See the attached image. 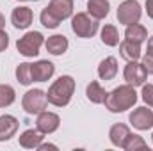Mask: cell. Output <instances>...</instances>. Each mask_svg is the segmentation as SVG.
Instances as JSON below:
<instances>
[{"mask_svg":"<svg viewBox=\"0 0 153 151\" xmlns=\"http://www.w3.org/2000/svg\"><path fill=\"white\" fill-rule=\"evenodd\" d=\"M137 93H135V87L125 84V85H119L112 89L111 93H107V98H105V109L112 114H119L125 112L128 109H132L135 103H137Z\"/></svg>","mask_w":153,"mask_h":151,"instance_id":"1","label":"cell"},{"mask_svg":"<svg viewBox=\"0 0 153 151\" xmlns=\"http://www.w3.org/2000/svg\"><path fill=\"white\" fill-rule=\"evenodd\" d=\"M73 93H75V80H73V76L70 75L59 76L48 87V93H46L48 103H52L55 107H66L71 101Z\"/></svg>","mask_w":153,"mask_h":151,"instance_id":"2","label":"cell"},{"mask_svg":"<svg viewBox=\"0 0 153 151\" xmlns=\"http://www.w3.org/2000/svg\"><path fill=\"white\" fill-rule=\"evenodd\" d=\"M71 30L78 38L89 39L98 32V20H94L87 13H76L75 16H71Z\"/></svg>","mask_w":153,"mask_h":151,"instance_id":"3","label":"cell"},{"mask_svg":"<svg viewBox=\"0 0 153 151\" xmlns=\"http://www.w3.org/2000/svg\"><path fill=\"white\" fill-rule=\"evenodd\" d=\"M43 44H45V38L38 30L27 32L23 38H20L16 41V48L23 57H36Z\"/></svg>","mask_w":153,"mask_h":151,"instance_id":"4","label":"cell"},{"mask_svg":"<svg viewBox=\"0 0 153 151\" xmlns=\"http://www.w3.org/2000/svg\"><path fill=\"white\" fill-rule=\"evenodd\" d=\"M22 107L27 114H36L43 112L46 107H48V96L45 91L41 89H30L23 94V100H22Z\"/></svg>","mask_w":153,"mask_h":151,"instance_id":"5","label":"cell"},{"mask_svg":"<svg viewBox=\"0 0 153 151\" xmlns=\"http://www.w3.org/2000/svg\"><path fill=\"white\" fill-rule=\"evenodd\" d=\"M116 16H117V21L123 23V25L139 23V21H141V16H143L141 4H139L137 0H125V2L119 4Z\"/></svg>","mask_w":153,"mask_h":151,"instance_id":"6","label":"cell"},{"mask_svg":"<svg viewBox=\"0 0 153 151\" xmlns=\"http://www.w3.org/2000/svg\"><path fill=\"white\" fill-rule=\"evenodd\" d=\"M123 78L128 85L132 87H139L146 82L148 78V71L144 70V66L137 61H128V64L125 66V71H123Z\"/></svg>","mask_w":153,"mask_h":151,"instance_id":"7","label":"cell"},{"mask_svg":"<svg viewBox=\"0 0 153 151\" xmlns=\"http://www.w3.org/2000/svg\"><path fill=\"white\" fill-rule=\"evenodd\" d=\"M128 121H130V124L135 130H141V132L152 130L153 128V110L148 109V107H137V109H134V112H130Z\"/></svg>","mask_w":153,"mask_h":151,"instance_id":"8","label":"cell"},{"mask_svg":"<svg viewBox=\"0 0 153 151\" xmlns=\"http://www.w3.org/2000/svg\"><path fill=\"white\" fill-rule=\"evenodd\" d=\"M61 126V117L55 112H48V110H43L38 114V119H36V128L39 132H43L45 135L46 133H53L57 132Z\"/></svg>","mask_w":153,"mask_h":151,"instance_id":"9","label":"cell"},{"mask_svg":"<svg viewBox=\"0 0 153 151\" xmlns=\"http://www.w3.org/2000/svg\"><path fill=\"white\" fill-rule=\"evenodd\" d=\"M34 20V13L30 7L27 5H20V7H14L13 13H11V23L14 29H20V30H25L30 27Z\"/></svg>","mask_w":153,"mask_h":151,"instance_id":"10","label":"cell"},{"mask_svg":"<svg viewBox=\"0 0 153 151\" xmlns=\"http://www.w3.org/2000/svg\"><path fill=\"white\" fill-rule=\"evenodd\" d=\"M18 119L14 115H0V142H5L9 139H13L18 132Z\"/></svg>","mask_w":153,"mask_h":151,"instance_id":"11","label":"cell"},{"mask_svg":"<svg viewBox=\"0 0 153 151\" xmlns=\"http://www.w3.org/2000/svg\"><path fill=\"white\" fill-rule=\"evenodd\" d=\"M43 137H45V133L39 132L38 128H29L20 135L18 142L25 150H38V146L43 142Z\"/></svg>","mask_w":153,"mask_h":151,"instance_id":"12","label":"cell"},{"mask_svg":"<svg viewBox=\"0 0 153 151\" xmlns=\"http://www.w3.org/2000/svg\"><path fill=\"white\" fill-rule=\"evenodd\" d=\"M55 73V66L50 61H38L32 64V78L34 82H46Z\"/></svg>","mask_w":153,"mask_h":151,"instance_id":"13","label":"cell"},{"mask_svg":"<svg viewBox=\"0 0 153 151\" xmlns=\"http://www.w3.org/2000/svg\"><path fill=\"white\" fill-rule=\"evenodd\" d=\"M61 21L73 16V0H50L46 5Z\"/></svg>","mask_w":153,"mask_h":151,"instance_id":"14","label":"cell"},{"mask_svg":"<svg viewBox=\"0 0 153 151\" xmlns=\"http://www.w3.org/2000/svg\"><path fill=\"white\" fill-rule=\"evenodd\" d=\"M45 46H46V52L52 53V55H62L70 43H68V38L62 36V34H55V36H50V38L45 41Z\"/></svg>","mask_w":153,"mask_h":151,"instance_id":"15","label":"cell"},{"mask_svg":"<svg viewBox=\"0 0 153 151\" xmlns=\"http://www.w3.org/2000/svg\"><path fill=\"white\" fill-rule=\"evenodd\" d=\"M119 53L126 62L128 61H139L141 59V43L125 39L119 43Z\"/></svg>","mask_w":153,"mask_h":151,"instance_id":"16","label":"cell"},{"mask_svg":"<svg viewBox=\"0 0 153 151\" xmlns=\"http://www.w3.org/2000/svg\"><path fill=\"white\" fill-rule=\"evenodd\" d=\"M128 135H130V128L126 124H123V123H116L109 130V139H111L112 146H116V148H123Z\"/></svg>","mask_w":153,"mask_h":151,"instance_id":"17","label":"cell"},{"mask_svg":"<svg viewBox=\"0 0 153 151\" xmlns=\"http://www.w3.org/2000/svg\"><path fill=\"white\" fill-rule=\"evenodd\" d=\"M117 75V59L116 57H105L100 64H98V76L105 82L112 80Z\"/></svg>","mask_w":153,"mask_h":151,"instance_id":"18","label":"cell"},{"mask_svg":"<svg viewBox=\"0 0 153 151\" xmlns=\"http://www.w3.org/2000/svg\"><path fill=\"white\" fill-rule=\"evenodd\" d=\"M111 11L109 0H89L87 2V14L94 20H103Z\"/></svg>","mask_w":153,"mask_h":151,"instance_id":"19","label":"cell"},{"mask_svg":"<svg viewBox=\"0 0 153 151\" xmlns=\"http://www.w3.org/2000/svg\"><path fill=\"white\" fill-rule=\"evenodd\" d=\"M85 96H87V100H89L91 103L100 105V103H103V101H105V98H107V91H105V89L96 82V80H93L91 84H87Z\"/></svg>","mask_w":153,"mask_h":151,"instance_id":"20","label":"cell"},{"mask_svg":"<svg viewBox=\"0 0 153 151\" xmlns=\"http://www.w3.org/2000/svg\"><path fill=\"white\" fill-rule=\"evenodd\" d=\"M125 39H130V41H135V43H144V41L148 39V30H146V27L141 25V23L126 25Z\"/></svg>","mask_w":153,"mask_h":151,"instance_id":"21","label":"cell"},{"mask_svg":"<svg viewBox=\"0 0 153 151\" xmlns=\"http://www.w3.org/2000/svg\"><path fill=\"white\" fill-rule=\"evenodd\" d=\"M16 80L22 85H30L34 82V78H32V64H29V62L18 64L16 66Z\"/></svg>","mask_w":153,"mask_h":151,"instance_id":"22","label":"cell"},{"mask_svg":"<svg viewBox=\"0 0 153 151\" xmlns=\"http://www.w3.org/2000/svg\"><path fill=\"white\" fill-rule=\"evenodd\" d=\"M102 36V43L107 46H117L119 44V32L114 25H105L100 32Z\"/></svg>","mask_w":153,"mask_h":151,"instance_id":"23","label":"cell"},{"mask_svg":"<svg viewBox=\"0 0 153 151\" xmlns=\"http://www.w3.org/2000/svg\"><path fill=\"white\" fill-rule=\"evenodd\" d=\"M123 150H125V151L148 150V144H146V141H144L141 135L130 133V135H128V139H126V141H125V144H123Z\"/></svg>","mask_w":153,"mask_h":151,"instance_id":"24","label":"cell"},{"mask_svg":"<svg viewBox=\"0 0 153 151\" xmlns=\"http://www.w3.org/2000/svg\"><path fill=\"white\" fill-rule=\"evenodd\" d=\"M39 20H41V25L43 27H46V29H57L59 25H61V20L48 9V7H45L43 11H41V14H39Z\"/></svg>","mask_w":153,"mask_h":151,"instance_id":"25","label":"cell"},{"mask_svg":"<svg viewBox=\"0 0 153 151\" xmlns=\"http://www.w3.org/2000/svg\"><path fill=\"white\" fill-rule=\"evenodd\" d=\"M14 100H16L14 89L7 84H0V107H9L14 103Z\"/></svg>","mask_w":153,"mask_h":151,"instance_id":"26","label":"cell"},{"mask_svg":"<svg viewBox=\"0 0 153 151\" xmlns=\"http://www.w3.org/2000/svg\"><path fill=\"white\" fill-rule=\"evenodd\" d=\"M141 98L144 100V103H146L150 109H153V84H143Z\"/></svg>","mask_w":153,"mask_h":151,"instance_id":"27","label":"cell"},{"mask_svg":"<svg viewBox=\"0 0 153 151\" xmlns=\"http://www.w3.org/2000/svg\"><path fill=\"white\" fill-rule=\"evenodd\" d=\"M141 64L144 66V70L148 71V75H153V57H150V55H146V53H144V57H143Z\"/></svg>","mask_w":153,"mask_h":151,"instance_id":"28","label":"cell"},{"mask_svg":"<svg viewBox=\"0 0 153 151\" xmlns=\"http://www.w3.org/2000/svg\"><path fill=\"white\" fill-rule=\"evenodd\" d=\"M9 46V36H7V32H4V30H0V53L2 52H5V48Z\"/></svg>","mask_w":153,"mask_h":151,"instance_id":"29","label":"cell"},{"mask_svg":"<svg viewBox=\"0 0 153 151\" xmlns=\"http://www.w3.org/2000/svg\"><path fill=\"white\" fill-rule=\"evenodd\" d=\"M38 150H39V151H46V150H53V151H57L59 148H57L55 144H43V142H41V144L38 146Z\"/></svg>","mask_w":153,"mask_h":151,"instance_id":"30","label":"cell"},{"mask_svg":"<svg viewBox=\"0 0 153 151\" xmlns=\"http://www.w3.org/2000/svg\"><path fill=\"white\" fill-rule=\"evenodd\" d=\"M144 5H146V13H148V16L153 20V0H146Z\"/></svg>","mask_w":153,"mask_h":151,"instance_id":"31","label":"cell"},{"mask_svg":"<svg viewBox=\"0 0 153 151\" xmlns=\"http://www.w3.org/2000/svg\"><path fill=\"white\" fill-rule=\"evenodd\" d=\"M146 55L153 57V36L148 39V44H146Z\"/></svg>","mask_w":153,"mask_h":151,"instance_id":"32","label":"cell"},{"mask_svg":"<svg viewBox=\"0 0 153 151\" xmlns=\"http://www.w3.org/2000/svg\"><path fill=\"white\" fill-rule=\"evenodd\" d=\"M4 27H5V18H4V14L0 13V30H4Z\"/></svg>","mask_w":153,"mask_h":151,"instance_id":"33","label":"cell"},{"mask_svg":"<svg viewBox=\"0 0 153 151\" xmlns=\"http://www.w3.org/2000/svg\"><path fill=\"white\" fill-rule=\"evenodd\" d=\"M18 2H38V0H18Z\"/></svg>","mask_w":153,"mask_h":151,"instance_id":"34","label":"cell"},{"mask_svg":"<svg viewBox=\"0 0 153 151\" xmlns=\"http://www.w3.org/2000/svg\"><path fill=\"white\" fill-rule=\"evenodd\" d=\"M152 141H153V133H152Z\"/></svg>","mask_w":153,"mask_h":151,"instance_id":"35","label":"cell"}]
</instances>
